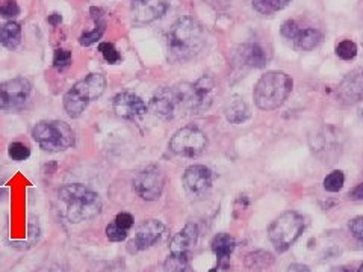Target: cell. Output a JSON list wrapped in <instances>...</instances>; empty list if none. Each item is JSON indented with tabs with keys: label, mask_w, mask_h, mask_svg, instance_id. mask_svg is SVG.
Instances as JSON below:
<instances>
[{
	"label": "cell",
	"mask_w": 363,
	"mask_h": 272,
	"mask_svg": "<svg viewBox=\"0 0 363 272\" xmlns=\"http://www.w3.org/2000/svg\"><path fill=\"white\" fill-rule=\"evenodd\" d=\"M357 272H363V264L360 265V268H359V271Z\"/></svg>",
	"instance_id": "b9f144b4"
},
{
	"label": "cell",
	"mask_w": 363,
	"mask_h": 272,
	"mask_svg": "<svg viewBox=\"0 0 363 272\" xmlns=\"http://www.w3.org/2000/svg\"><path fill=\"white\" fill-rule=\"evenodd\" d=\"M8 156L16 162H23L30 158V148L23 143H11L8 147Z\"/></svg>",
	"instance_id": "f546056e"
},
{
	"label": "cell",
	"mask_w": 363,
	"mask_h": 272,
	"mask_svg": "<svg viewBox=\"0 0 363 272\" xmlns=\"http://www.w3.org/2000/svg\"><path fill=\"white\" fill-rule=\"evenodd\" d=\"M304 230V218L294 211L282 213L268 228V236L279 252H286Z\"/></svg>",
	"instance_id": "52a82bcc"
},
{
	"label": "cell",
	"mask_w": 363,
	"mask_h": 272,
	"mask_svg": "<svg viewBox=\"0 0 363 272\" xmlns=\"http://www.w3.org/2000/svg\"><path fill=\"white\" fill-rule=\"evenodd\" d=\"M182 180L191 199H201L212 187V171L205 165H191Z\"/></svg>",
	"instance_id": "7c38bea8"
},
{
	"label": "cell",
	"mask_w": 363,
	"mask_h": 272,
	"mask_svg": "<svg viewBox=\"0 0 363 272\" xmlns=\"http://www.w3.org/2000/svg\"><path fill=\"white\" fill-rule=\"evenodd\" d=\"M59 200L66 204V216L73 224L91 221L102 212V200L97 192L81 183H70L58 191Z\"/></svg>",
	"instance_id": "7a4b0ae2"
},
{
	"label": "cell",
	"mask_w": 363,
	"mask_h": 272,
	"mask_svg": "<svg viewBox=\"0 0 363 272\" xmlns=\"http://www.w3.org/2000/svg\"><path fill=\"white\" fill-rule=\"evenodd\" d=\"M345 183V176L343 171H332L328 174V176L324 179V189L327 192H339L340 189H343Z\"/></svg>",
	"instance_id": "83f0119b"
},
{
	"label": "cell",
	"mask_w": 363,
	"mask_h": 272,
	"mask_svg": "<svg viewBox=\"0 0 363 272\" xmlns=\"http://www.w3.org/2000/svg\"><path fill=\"white\" fill-rule=\"evenodd\" d=\"M321 38H323V35L319 30L311 29V28H307V29L300 28V30H298V34L295 35V38L292 41L298 49L307 52V50L315 49L319 45Z\"/></svg>",
	"instance_id": "d4e9b609"
},
{
	"label": "cell",
	"mask_w": 363,
	"mask_h": 272,
	"mask_svg": "<svg viewBox=\"0 0 363 272\" xmlns=\"http://www.w3.org/2000/svg\"><path fill=\"white\" fill-rule=\"evenodd\" d=\"M274 260V256L270 252H266V249H256V252H251L245 256L244 265L249 271L261 272L273 266Z\"/></svg>",
	"instance_id": "603a6c76"
},
{
	"label": "cell",
	"mask_w": 363,
	"mask_h": 272,
	"mask_svg": "<svg viewBox=\"0 0 363 272\" xmlns=\"http://www.w3.org/2000/svg\"><path fill=\"white\" fill-rule=\"evenodd\" d=\"M298 30H300V26H298L294 20H287L282 25V35L287 40H294L295 35L298 34Z\"/></svg>",
	"instance_id": "8d00e7d4"
},
{
	"label": "cell",
	"mask_w": 363,
	"mask_h": 272,
	"mask_svg": "<svg viewBox=\"0 0 363 272\" xmlns=\"http://www.w3.org/2000/svg\"><path fill=\"white\" fill-rule=\"evenodd\" d=\"M165 187V176L162 170L156 165H148L136 174L133 179V188L145 201H155L162 195Z\"/></svg>",
	"instance_id": "30bf717a"
},
{
	"label": "cell",
	"mask_w": 363,
	"mask_h": 272,
	"mask_svg": "<svg viewBox=\"0 0 363 272\" xmlns=\"http://www.w3.org/2000/svg\"><path fill=\"white\" fill-rule=\"evenodd\" d=\"M18 16H20V6L17 4V0H0V17L13 21V18Z\"/></svg>",
	"instance_id": "1f68e13d"
},
{
	"label": "cell",
	"mask_w": 363,
	"mask_h": 272,
	"mask_svg": "<svg viewBox=\"0 0 363 272\" xmlns=\"http://www.w3.org/2000/svg\"><path fill=\"white\" fill-rule=\"evenodd\" d=\"M114 112L124 119H138L147 114L148 106L141 97L132 93H120L114 97Z\"/></svg>",
	"instance_id": "9a60e30c"
},
{
	"label": "cell",
	"mask_w": 363,
	"mask_h": 272,
	"mask_svg": "<svg viewBox=\"0 0 363 272\" xmlns=\"http://www.w3.org/2000/svg\"><path fill=\"white\" fill-rule=\"evenodd\" d=\"M32 91V85L25 78H16L0 83V112L23 106Z\"/></svg>",
	"instance_id": "8fae6325"
},
{
	"label": "cell",
	"mask_w": 363,
	"mask_h": 272,
	"mask_svg": "<svg viewBox=\"0 0 363 272\" xmlns=\"http://www.w3.org/2000/svg\"><path fill=\"white\" fill-rule=\"evenodd\" d=\"M338 102L351 106L363 102V69L348 73L338 86Z\"/></svg>",
	"instance_id": "4fadbf2b"
},
{
	"label": "cell",
	"mask_w": 363,
	"mask_h": 272,
	"mask_svg": "<svg viewBox=\"0 0 363 272\" xmlns=\"http://www.w3.org/2000/svg\"><path fill=\"white\" fill-rule=\"evenodd\" d=\"M133 223H135V218L129 212H120L119 215L115 216V224L119 225V227H121L123 230L129 232L131 228L133 227Z\"/></svg>",
	"instance_id": "d590c367"
},
{
	"label": "cell",
	"mask_w": 363,
	"mask_h": 272,
	"mask_svg": "<svg viewBox=\"0 0 363 272\" xmlns=\"http://www.w3.org/2000/svg\"><path fill=\"white\" fill-rule=\"evenodd\" d=\"M152 112L162 118V119H172L176 112L179 111V95L176 85L174 86H162L159 88L150 100Z\"/></svg>",
	"instance_id": "5bb4252c"
},
{
	"label": "cell",
	"mask_w": 363,
	"mask_h": 272,
	"mask_svg": "<svg viewBox=\"0 0 363 272\" xmlns=\"http://www.w3.org/2000/svg\"><path fill=\"white\" fill-rule=\"evenodd\" d=\"M348 197H350L351 200H355V201L363 200V183H359L353 191H350Z\"/></svg>",
	"instance_id": "74e56055"
},
{
	"label": "cell",
	"mask_w": 363,
	"mask_h": 272,
	"mask_svg": "<svg viewBox=\"0 0 363 272\" xmlns=\"http://www.w3.org/2000/svg\"><path fill=\"white\" fill-rule=\"evenodd\" d=\"M210 247H212V252L217 256L218 268H224V269L229 268L230 256L234 252V247H237L234 239L227 233H218L212 239Z\"/></svg>",
	"instance_id": "ffe728a7"
},
{
	"label": "cell",
	"mask_w": 363,
	"mask_h": 272,
	"mask_svg": "<svg viewBox=\"0 0 363 272\" xmlns=\"http://www.w3.org/2000/svg\"><path fill=\"white\" fill-rule=\"evenodd\" d=\"M32 138L41 147V150L49 153H59L74 146L73 129L61 119L53 122H40L32 129Z\"/></svg>",
	"instance_id": "8992f818"
},
{
	"label": "cell",
	"mask_w": 363,
	"mask_h": 272,
	"mask_svg": "<svg viewBox=\"0 0 363 272\" xmlns=\"http://www.w3.org/2000/svg\"><path fill=\"white\" fill-rule=\"evenodd\" d=\"M309 144L318 156L326 163H333L340 158L344 147V136L340 135V130L333 126H324L318 129L316 132L309 139Z\"/></svg>",
	"instance_id": "ba28073f"
},
{
	"label": "cell",
	"mask_w": 363,
	"mask_h": 272,
	"mask_svg": "<svg viewBox=\"0 0 363 272\" xmlns=\"http://www.w3.org/2000/svg\"><path fill=\"white\" fill-rule=\"evenodd\" d=\"M287 272H311V269H309L307 265H303V264H292L290 265V268H287Z\"/></svg>",
	"instance_id": "f35d334b"
},
{
	"label": "cell",
	"mask_w": 363,
	"mask_h": 272,
	"mask_svg": "<svg viewBox=\"0 0 363 272\" xmlns=\"http://www.w3.org/2000/svg\"><path fill=\"white\" fill-rule=\"evenodd\" d=\"M47 21H49V23H50L53 28H56V26H59V25L62 23V16L58 14V13H55V14H52V16L47 17Z\"/></svg>",
	"instance_id": "ab89813d"
},
{
	"label": "cell",
	"mask_w": 363,
	"mask_h": 272,
	"mask_svg": "<svg viewBox=\"0 0 363 272\" xmlns=\"http://www.w3.org/2000/svg\"><path fill=\"white\" fill-rule=\"evenodd\" d=\"M99 52L102 53L103 59L108 64H117V62H120V59H121L119 50L115 49L112 42H100Z\"/></svg>",
	"instance_id": "d6a6232c"
},
{
	"label": "cell",
	"mask_w": 363,
	"mask_h": 272,
	"mask_svg": "<svg viewBox=\"0 0 363 272\" xmlns=\"http://www.w3.org/2000/svg\"><path fill=\"white\" fill-rule=\"evenodd\" d=\"M332 272H351V271L348 268H345V266H336V268L332 269Z\"/></svg>",
	"instance_id": "60d3db41"
},
{
	"label": "cell",
	"mask_w": 363,
	"mask_h": 272,
	"mask_svg": "<svg viewBox=\"0 0 363 272\" xmlns=\"http://www.w3.org/2000/svg\"><path fill=\"white\" fill-rule=\"evenodd\" d=\"M169 150L182 158H196L208 147V138L194 126L182 127L169 139Z\"/></svg>",
	"instance_id": "9c48e42d"
},
{
	"label": "cell",
	"mask_w": 363,
	"mask_h": 272,
	"mask_svg": "<svg viewBox=\"0 0 363 272\" xmlns=\"http://www.w3.org/2000/svg\"><path fill=\"white\" fill-rule=\"evenodd\" d=\"M106 90V79L100 73L88 74L74 83L64 95V109L69 117L79 118L90 102L97 100Z\"/></svg>",
	"instance_id": "277c9868"
},
{
	"label": "cell",
	"mask_w": 363,
	"mask_h": 272,
	"mask_svg": "<svg viewBox=\"0 0 363 272\" xmlns=\"http://www.w3.org/2000/svg\"><path fill=\"white\" fill-rule=\"evenodd\" d=\"M165 272H189L188 253H172L164 262Z\"/></svg>",
	"instance_id": "484cf974"
},
{
	"label": "cell",
	"mask_w": 363,
	"mask_h": 272,
	"mask_svg": "<svg viewBox=\"0 0 363 272\" xmlns=\"http://www.w3.org/2000/svg\"><path fill=\"white\" fill-rule=\"evenodd\" d=\"M206 46V35L198 21L182 17L168 32V61L184 64L194 59Z\"/></svg>",
	"instance_id": "6da1fadb"
},
{
	"label": "cell",
	"mask_w": 363,
	"mask_h": 272,
	"mask_svg": "<svg viewBox=\"0 0 363 272\" xmlns=\"http://www.w3.org/2000/svg\"><path fill=\"white\" fill-rule=\"evenodd\" d=\"M336 54L338 58L344 59V61H351L357 57V46L356 42L350 41V40H344L340 41L339 45L336 46Z\"/></svg>",
	"instance_id": "f1b7e54d"
},
{
	"label": "cell",
	"mask_w": 363,
	"mask_h": 272,
	"mask_svg": "<svg viewBox=\"0 0 363 272\" xmlns=\"http://www.w3.org/2000/svg\"><path fill=\"white\" fill-rule=\"evenodd\" d=\"M238 62L249 69H263L270 61V53L259 42H245L237 52Z\"/></svg>",
	"instance_id": "ac0fdd59"
},
{
	"label": "cell",
	"mask_w": 363,
	"mask_h": 272,
	"mask_svg": "<svg viewBox=\"0 0 363 272\" xmlns=\"http://www.w3.org/2000/svg\"><path fill=\"white\" fill-rule=\"evenodd\" d=\"M105 233H106V237H108L111 242H123L127 239V230H123L121 227L115 224V221L106 225Z\"/></svg>",
	"instance_id": "836d02e7"
},
{
	"label": "cell",
	"mask_w": 363,
	"mask_h": 272,
	"mask_svg": "<svg viewBox=\"0 0 363 272\" xmlns=\"http://www.w3.org/2000/svg\"><path fill=\"white\" fill-rule=\"evenodd\" d=\"M291 4V0H253V8L261 14H273L282 11Z\"/></svg>",
	"instance_id": "4316f807"
},
{
	"label": "cell",
	"mask_w": 363,
	"mask_h": 272,
	"mask_svg": "<svg viewBox=\"0 0 363 272\" xmlns=\"http://www.w3.org/2000/svg\"><path fill=\"white\" fill-rule=\"evenodd\" d=\"M21 41V28L16 21H6L0 25V45L4 47L14 50Z\"/></svg>",
	"instance_id": "cb8c5ba5"
},
{
	"label": "cell",
	"mask_w": 363,
	"mask_h": 272,
	"mask_svg": "<svg viewBox=\"0 0 363 272\" xmlns=\"http://www.w3.org/2000/svg\"><path fill=\"white\" fill-rule=\"evenodd\" d=\"M169 6V0H131L132 17L138 23H150L161 18Z\"/></svg>",
	"instance_id": "2e32d148"
},
{
	"label": "cell",
	"mask_w": 363,
	"mask_h": 272,
	"mask_svg": "<svg viewBox=\"0 0 363 272\" xmlns=\"http://www.w3.org/2000/svg\"><path fill=\"white\" fill-rule=\"evenodd\" d=\"M198 227L194 223H188L182 230L172 239L169 249L172 253H188L198 242Z\"/></svg>",
	"instance_id": "d6986e66"
},
{
	"label": "cell",
	"mask_w": 363,
	"mask_h": 272,
	"mask_svg": "<svg viewBox=\"0 0 363 272\" xmlns=\"http://www.w3.org/2000/svg\"><path fill=\"white\" fill-rule=\"evenodd\" d=\"M224 112H226L227 122L232 124L245 123L250 118V109L239 95H234L229 99L226 107H224Z\"/></svg>",
	"instance_id": "7402d4cb"
},
{
	"label": "cell",
	"mask_w": 363,
	"mask_h": 272,
	"mask_svg": "<svg viewBox=\"0 0 363 272\" xmlns=\"http://www.w3.org/2000/svg\"><path fill=\"white\" fill-rule=\"evenodd\" d=\"M348 228H350L351 235L355 236L356 241L363 244V215L353 218V220H351L348 224Z\"/></svg>",
	"instance_id": "e575fe53"
},
{
	"label": "cell",
	"mask_w": 363,
	"mask_h": 272,
	"mask_svg": "<svg viewBox=\"0 0 363 272\" xmlns=\"http://www.w3.org/2000/svg\"><path fill=\"white\" fill-rule=\"evenodd\" d=\"M292 79L282 71H268L254 86V103L262 111H274L280 107L292 91Z\"/></svg>",
	"instance_id": "3957f363"
},
{
	"label": "cell",
	"mask_w": 363,
	"mask_h": 272,
	"mask_svg": "<svg viewBox=\"0 0 363 272\" xmlns=\"http://www.w3.org/2000/svg\"><path fill=\"white\" fill-rule=\"evenodd\" d=\"M71 52L66 49H58L55 52V57H53V67H55L59 73L66 71L71 65Z\"/></svg>",
	"instance_id": "4dcf8cb0"
},
{
	"label": "cell",
	"mask_w": 363,
	"mask_h": 272,
	"mask_svg": "<svg viewBox=\"0 0 363 272\" xmlns=\"http://www.w3.org/2000/svg\"><path fill=\"white\" fill-rule=\"evenodd\" d=\"M165 233V225L157 220H147L140 227L136 228L135 241L132 245L136 247V249H147L153 247L157 241H161V237Z\"/></svg>",
	"instance_id": "e0dca14e"
},
{
	"label": "cell",
	"mask_w": 363,
	"mask_h": 272,
	"mask_svg": "<svg viewBox=\"0 0 363 272\" xmlns=\"http://www.w3.org/2000/svg\"><path fill=\"white\" fill-rule=\"evenodd\" d=\"M90 14H91V18L94 20V29L90 30V32H83V34L79 37V42L81 46L83 47H90L93 45H95L97 42L106 30V21H105V11L102 8H97V6H93L90 9Z\"/></svg>",
	"instance_id": "44dd1931"
},
{
	"label": "cell",
	"mask_w": 363,
	"mask_h": 272,
	"mask_svg": "<svg viewBox=\"0 0 363 272\" xmlns=\"http://www.w3.org/2000/svg\"><path fill=\"white\" fill-rule=\"evenodd\" d=\"M179 95V111L186 114H201L210 107L215 97V82L209 76H203L194 83L176 85Z\"/></svg>",
	"instance_id": "5b68a950"
}]
</instances>
